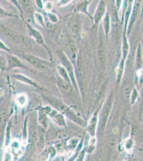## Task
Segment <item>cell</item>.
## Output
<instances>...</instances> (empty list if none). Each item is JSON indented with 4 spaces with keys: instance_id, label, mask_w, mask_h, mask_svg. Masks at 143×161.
Here are the masks:
<instances>
[{
    "instance_id": "obj_24",
    "label": "cell",
    "mask_w": 143,
    "mask_h": 161,
    "mask_svg": "<svg viewBox=\"0 0 143 161\" xmlns=\"http://www.w3.org/2000/svg\"><path fill=\"white\" fill-rule=\"evenodd\" d=\"M17 15L12 13L9 12L3 9L0 6V18H7V17H17Z\"/></svg>"
},
{
    "instance_id": "obj_6",
    "label": "cell",
    "mask_w": 143,
    "mask_h": 161,
    "mask_svg": "<svg viewBox=\"0 0 143 161\" xmlns=\"http://www.w3.org/2000/svg\"><path fill=\"white\" fill-rule=\"evenodd\" d=\"M106 9H107V8H106V4L105 1H100L97 8L96 9L94 19H93L94 25L96 26V27L98 26L101 19L105 16V14L107 12Z\"/></svg>"
},
{
    "instance_id": "obj_32",
    "label": "cell",
    "mask_w": 143,
    "mask_h": 161,
    "mask_svg": "<svg viewBox=\"0 0 143 161\" xmlns=\"http://www.w3.org/2000/svg\"><path fill=\"white\" fill-rule=\"evenodd\" d=\"M100 48H99V57L100 60H104V55H105V51L104 48L103 44L100 43Z\"/></svg>"
},
{
    "instance_id": "obj_19",
    "label": "cell",
    "mask_w": 143,
    "mask_h": 161,
    "mask_svg": "<svg viewBox=\"0 0 143 161\" xmlns=\"http://www.w3.org/2000/svg\"><path fill=\"white\" fill-rule=\"evenodd\" d=\"M103 27L105 35L106 38L108 37V35L110 33V17L108 11L106 12L105 16L103 18Z\"/></svg>"
},
{
    "instance_id": "obj_42",
    "label": "cell",
    "mask_w": 143,
    "mask_h": 161,
    "mask_svg": "<svg viewBox=\"0 0 143 161\" xmlns=\"http://www.w3.org/2000/svg\"><path fill=\"white\" fill-rule=\"evenodd\" d=\"M4 79L3 76V73L0 71V86H2L4 84Z\"/></svg>"
},
{
    "instance_id": "obj_28",
    "label": "cell",
    "mask_w": 143,
    "mask_h": 161,
    "mask_svg": "<svg viewBox=\"0 0 143 161\" xmlns=\"http://www.w3.org/2000/svg\"><path fill=\"white\" fill-rule=\"evenodd\" d=\"M131 10H132V6H131V4H130V5H129L128 7L127 8V11L125 12V31L127 30L128 24L129 19V17L130 16Z\"/></svg>"
},
{
    "instance_id": "obj_40",
    "label": "cell",
    "mask_w": 143,
    "mask_h": 161,
    "mask_svg": "<svg viewBox=\"0 0 143 161\" xmlns=\"http://www.w3.org/2000/svg\"><path fill=\"white\" fill-rule=\"evenodd\" d=\"M46 25L47 28L49 30H53V28H54V24L52 23L50 20L47 19L45 20V22H44V25Z\"/></svg>"
},
{
    "instance_id": "obj_29",
    "label": "cell",
    "mask_w": 143,
    "mask_h": 161,
    "mask_svg": "<svg viewBox=\"0 0 143 161\" xmlns=\"http://www.w3.org/2000/svg\"><path fill=\"white\" fill-rule=\"evenodd\" d=\"M80 24L79 22L75 20L73 21L71 23V30L72 31L73 33H78L80 29Z\"/></svg>"
},
{
    "instance_id": "obj_15",
    "label": "cell",
    "mask_w": 143,
    "mask_h": 161,
    "mask_svg": "<svg viewBox=\"0 0 143 161\" xmlns=\"http://www.w3.org/2000/svg\"><path fill=\"white\" fill-rule=\"evenodd\" d=\"M90 2V1H81L78 2V4L75 7L74 12L84 13L91 18L89 13H88L87 10L88 6Z\"/></svg>"
},
{
    "instance_id": "obj_37",
    "label": "cell",
    "mask_w": 143,
    "mask_h": 161,
    "mask_svg": "<svg viewBox=\"0 0 143 161\" xmlns=\"http://www.w3.org/2000/svg\"><path fill=\"white\" fill-rule=\"evenodd\" d=\"M78 140V139H71L69 142V146L71 147V148L74 149L75 147L77 146Z\"/></svg>"
},
{
    "instance_id": "obj_36",
    "label": "cell",
    "mask_w": 143,
    "mask_h": 161,
    "mask_svg": "<svg viewBox=\"0 0 143 161\" xmlns=\"http://www.w3.org/2000/svg\"><path fill=\"white\" fill-rule=\"evenodd\" d=\"M48 158V152L45 150L44 152L41 154L40 158H38V161H47Z\"/></svg>"
},
{
    "instance_id": "obj_35",
    "label": "cell",
    "mask_w": 143,
    "mask_h": 161,
    "mask_svg": "<svg viewBox=\"0 0 143 161\" xmlns=\"http://www.w3.org/2000/svg\"><path fill=\"white\" fill-rule=\"evenodd\" d=\"M121 28L119 25H115V26H114V36L115 37L119 38L120 37V36L121 35Z\"/></svg>"
},
{
    "instance_id": "obj_30",
    "label": "cell",
    "mask_w": 143,
    "mask_h": 161,
    "mask_svg": "<svg viewBox=\"0 0 143 161\" xmlns=\"http://www.w3.org/2000/svg\"><path fill=\"white\" fill-rule=\"evenodd\" d=\"M138 96V93L137 90L136 88H134L131 93L130 98L131 104H134L136 102V100L137 99Z\"/></svg>"
},
{
    "instance_id": "obj_20",
    "label": "cell",
    "mask_w": 143,
    "mask_h": 161,
    "mask_svg": "<svg viewBox=\"0 0 143 161\" xmlns=\"http://www.w3.org/2000/svg\"><path fill=\"white\" fill-rule=\"evenodd\" d=\"M125 65V60L122 59L121 60L120 62L119 66H118L117 73H116V80H117L118 83H119L121 82L122 77L123 76Z\"/></svg>"
},
{
    "instance_id": "obj_11",
    "label": "cell",
    "mask_w": 143,
    "mask_h": 161,
    "mask_svg": "<svg viewBox=\"0 0 143 161\" xmlns=\"http://www.w3.org/2000/svg\"><path fill=\"white\" fill-rule=\"evenodd\" d=\"M57 85L59 89L60 92L64 95H66L71 92L72 90L71 83L67 82L60 76L57 77Z\"/></svg>"
},
{
    "instance_id": "obj_14",
    "label": "cell",
    "mask_w": 143,
    "mask_h": 161,
    "mask_svg": "<svg viewBox=\"0 0 143 161\" xmlns=\"http://www.w3.org/2000/svg\"><path fill=\"white\" fill-rule=\"evenodd\" d=\"M64 114L69 119H70L73 122L75 123L76 124L79 125L80 126H83L84 125V121L81 118L78 117L76 115L74 112L69 108V109L65 112Z\"/></svg>"
},
{
    "instance_id": "obj_8",
    "label": "cell",
    "mask_w": 143,
    "mask_h": 161,
    "mask_svg": "<svg viewBox=\"0 0 143 161\" xmlns=\"http://www.w3.org/2000/svg\"><path fill=\"white\" fill-rule=\"evenodd\" d=\"M38 121L40 124L43 126L47 127V115L52 109L49 106L39 107L38 108Z\"/></svg>"
},
{
    "instance_id": "obj_27",
    "label": "cell",
    "mask_w": 143,
    "mask_h": 161,
    "mask_svg": "<svg viewBox=\"0 0 143 161\" xmlns=\"http://www.w3.org/2000/svg\"><path fill=\"white\" fill-rule=\"evenodd\" d=\"M34 19L35 20L38 25L42 26H44V20L43 17L40 14L38 13H35Z\"/></svg>"
},
{
    "instance_id": "obj_5",
    "label": "cell",
    "mask_w": 143,
    "mask_h": 161,
    "mask_svg": "<svg viewBox=\"0 0 143 161\" xmlns=\"http://www.w3.org/2000/svg\"><path fill=\"white\" fill-rule=\"evenodd\" d=\"M26 25L27 27V30L28 32V35H29V36L32 37V38H33L37 44L43 46V47L45 48L46 50H48L47 47L45 45L43 37V36H42L40 31L35 29L34 28H33L32 26L30 25L28 23H26Z\"/></svg>"
},
{
    "instance_id": "obj_43",
    "label": "cell",
    "mask_w": 143,
    "mask_h": 161,
    "mask_svg": "<svg viewBox=\"0 0 143 161\" xmlns=\"http://www.w3.org/2000/svg\"><path fill=\"white\" fill-rule=\"evenodd\" d=\"M35 2V3H36L37 7L40 8V9H42V8H43V4H42V2L41 1L36 0Z\"/></svg>"
},
{
    "instance_id": "obj_33",
    "label": "cell",
    "mask_w": 143,
    "mask_h": 161,
    "mask_svg": "<svg viewBox=\"0 0 143 161\" xmlns=\"http://www.w3.org/2000/svg\"><path fill=\"white\" fill-rule=\"evenodd\" d=\"M0 50L7 52L8 53H11L10 49L1 39H0Z\"/></svg>"
},
{
    "instance_id": "obj_23",
    "label": "cell",
    "mask_w": 143,
    "mask_h": 161,
    "mask_svg": "<svg viewBox=\"0 0 143 161\" xmlns=\"http://www.w3.org/2000/svg\"><path fill=\"white\" fill-rule=\"evenodd\" d=\"M11 126H12V121L10 120H9L8 121L7 129H6V140H5L4 145L7 147L9 146L10 143L11 142V140H10V130H11Z\"/></svg>"
},
{
    "instance_id": "obj_41",
    "label": "cell",
    "mask_w": 143,
    "mask_h": 161,
    "mask_svg": "<svg viewBox=\"0 0 143 161\" xmlns=\"http://www.w3.org/2000/svg\"><path fill=\"white\" fill-rule=\"evenodd\" d=\"M45 8L47 10H50L53 8V3L50 2H47L45 3Z\"/></svg>"
},
{
    "instance_id": "obj_13",
    "label": "cell",
    "mask_w": 143,
    "mask_h": 161,
    "mask_svg": "<svg viewBox=\"0 0 143 161\" xmlns=\"http://www.w3.org/2000/svg\"><path fill=\"white\" fill-rule=\"evenodd\" d=\"M11 77L12 79L19 81L20 82L32 86L35 88H39V86L37 85L36 83L34 82L32 79H29V77L26 76L25 75L20 74H14L11 75Z\"/></svg>"
},
{
    "instance_id": "obj_10",
    "label": "cell",
    "mask_w": 143,
    "mask_h": 161,
    "mask_svg": "<svg viewBox=\"0 0 143 161\" xmlns=\"http://www.w3.org/2000/svg\"><path fill=\"white\" fill-rule=\"evenodd\" d=\"M49 115L53 121L58 126L65 127L66 126V121L64 119V117L62 114L58 113L56 110H52L49 113Z\"/></svg>"
},
{
    "instance_id": "obj_25",
    "label": "cell",
    "mask_w": 143,
    "mask_h": 161,
    "mask_svg": "<svg viewBox=\"0 0 143 161\" xmlns=\"http://www.w3.org/2000/svg\"><path fill=\"white\" fill-rule=\"evenodd\" d=\"M7 61L6 57L0 54V71L2 73L7 71Z\"/></svg>"
},
{
    "instance_id": "obj_21",
    "label": "cell",
    "mask_w": 143,
    "mask_h": 161,
    "mask_svg": "<svg viewBox=\"0 0 143 161\" xmlns=\"http://www.w3.org/2000/svg\"><path fill=\"white\" fill-rule=\"evenodd\" d=\"M57 71L60 77L66 80L67 82L71 83V80L69 77V74L63 66L58 65L57 67Z\"/></svg>"
},
{
    "instance_id": "obj_4",
    "label": "cell",
    "mask_w": 143,
    "mask_h": 161,
    "mask_svg": "<svg viewBox=\"0 0 143 161\" xmlns=\"http://www.w3.org/2000/svg\"><path fill=\"white\" fill-rule=\"evenodd\" d=\"M7 71H9L13 68H22L26 70H30L27 68V66L24 64L23 61L17 57V55L13 54L11 53H8L7 55Z\"/></svg>"
},
{
    "instance_id": "obj_16",
    "label": "cell",
    "mask_w": 143,
    "mask_h": 161,
    "mask_svg": "<svg viewBox=\"0 0 143 161\" xmlns=\"http://www.w3.org/2000/svg\"><path fill=\"white\" fill-rule=\"evenodd\" d=\"M68 53L69 55V59L71 62L75 65L77 62V58H78V54H77V50H76V46L73 42H70L68 47Z\"/></svg>"
},
{
    "instance_id": "obj_3",
    "label": "cell",
    "mask_w": 143,
    "mask_h": 161,
    "mask_svg": "<svg viewBox=\"0 0 143 161\" xmlns=\"http://www.w3.org/2000/svg\"><path fill=\"white\" fill-rule=\"evenodd\" d=\"M112 105V98L110 97L109 99H107L106 102L105 103L100 114L99 125H100V130L101 132H103L106 128V125H107V119L109 118V115L110 114Z\"/></svg>"
},
{
    "instance_id": "obj_9",
    "label": "cell",
    "mask_w": 143,
    "mask_h": 161,
    "mask_svg": "<svg viewBox=\"0 0 143 161\" xmlns=\"http://www.w3.org/2000/svg\"><path fill=\"white\" fill-rule=\"evenodd\" d=\"M48 102L51 106L58 111L60 112L62 114H65V112L69 109V108L68 106L61 102L60 101H58V99L54 98L53 97H48Z\"/></svg>"
},
{
    "instance_id": "obj_26",
    "label": "cell",
    "mask_w": 143,
    "mask_h": 161,
    "mask_svg": "<svg viewBox=\"0 0 143 161\" xmlns=\"http://www.w3.org/2000/svg\"><path fill=\"white\" fill-rule=\"evenodd\" d=\"M132 88L130 85L127 84L124 88H123V92L124 93V96L127 100H130V98L131 93L132 92Z\"/></svg>"
},
{
    "instance_id": "obj_38",
    "label": "cell",
    "mask_w": 143,
    "mask_h": 161,
    "mask_svg": "<svg viewBox=\"0 0 143 161\" xmlns=\"http://www.w3.org/2000/svg\"><path fill=\"white\" fill-rule=\"evenodd\" d=\"M84 155H85V150L84 149L82 150L81 152L79 153L76 161H84Z\"/></svg>"
},
{
    "instance_id": "obj_39",
    "label": "cell",
    "mask_w": 143,
    "mask_h": 161,
    "mask_svg": "<svg viewBox=\"0 0 143 161\" xmlns=\"http://www.w3.org/2000/svg\"><path fill=\"white\" fill-rule=\"evenodd\" d=\"M23 97H19V98L18 97V99H17V102H18V104L20 106H25L26 103H27L26 99L25 98H24V99H22Z\"/></svg>"
},
{
    "instance_id": "obj_1",
    "label": "cell",
    "mask_w": 143,
    "mask_h": 161,
    "mask_svg": "<svg viewBox=\"0 0 143 161\" xmlns=\"http://www.w3.org/2000/svg\"><path fill=\"white\" fill-rule=\"evenodd\" d=\"M57 55L60 61H61L62 65L65 68L66 70L67 71V73L69 74V77L71 80V83L74 86L75 89H78V86L76 83V79L75 77L74 71V68L72 63L71 62L70 60H69V58L67 57L65 53L62 51H58Z\"/></svg>"
},
{
    "instance_id": "obj_31",
    "label": "cell",
    "mask_w": 143,
    "mask_h": 161,
    "mask_svg": "<svg viewBox=\"0 0 143 161\" xmlns=\"http://www.w3.org/2000/svg\"><path fill=\"white\" fill-rule=\"evenodd\" d=\"M48 19L52 23L54 24L56 23L58 21V19L56 15H54V14L53 13H49L48 14Z\"/></svg>"
},
{
    "instance_id": "obj_46",
    "label": "cell",
    "mask_w": 143,
    "mask_h": 161,
    "mask_svg": "<svg viewBox=\"0 0 143 161\" xmlns=\"http://www.w3.org/2000/svg\"><path fill=\"white\" fill-rule=\"evenodd\" d=\"M63 161H64V160H63Z\"/></svg>"
},
{
    "instance_id": "obj_17",
    "label": "cell",
    "mask_w": 143,
    "mask_h": 161,
    "mask_svg": "<svg viewBox=\"0 0 143 161\" xmlns=\"http://www.w3.org/2000/svg\"><path fill=\"white\" fill-rule=\"evenodd\" d=\"M142 65H143V61H142L141 45V44H139L136 51V60H135L136 71H138L140 69H141Z\"/></svg>"
},
{
    "instance_id": "obj_12",
    "label": "cell",
    "mask_w": 143,
    "mask_h": 161,
    "mask_svg": "<svg viewBox=\"0 0 143 161\" xmlns=\"http://www.w3.org/2000/svg\"><path fill=\"white\" fill-rule=\"evenodd\" d=\"M98 122V111L95 112L91 118L89 124L87 127V132H88L92 137L95 136L96 127Z\"/></svg>"
},
{
    "instance_id": "obj_45",
    "label": "cell",
    "mask_w": 143,
    "mask_h": 161,
    "mask_svg": "<svg viewBox=\"0 0 143 161\" xmlns=\"http://www.w3.org/2000/svg\"><path fill=\"white\" fill-rule=\"evenodd\" d=\"M1 98H0V103H1Z\"/></svg>"
},
{
    "instance_id": "obj_18",
    "label": "cell",
    "mask_w": 143,
    "mask_h": 161,
    "mask_svg": "<svg viewBox=\"0 0 143 161\" xmlns=\"http://www.w3.org/2000/svg\"><path fill=\"white\" fill-rule=\"evenodd\" d=\"M122 49V59L125 60L128 55L129 51V45L128 42V39H127L125 33H124V35H123Z\"/></svg>"
},
{
    "instance_id": "obj_34",
    "label": "cell",
    "mask_w": 143,
    "mask_h": 161,
    "mask_svg": "<svg viewBox=\"0 0 143 161\" xmlns=\"http://www.w3.org/2000/svg\"><path fill=\"white\" fill-rule=\"evenodd\" d=\"M2 161H13V156L10 152H7L5 153Z\"/></svg>"
},
{
    "instance_id": "obj_44",
    "label": "cell",
    "mask_w": 143,
    "mask_h": 161,
    "mask_svg": "<svg viewBox=\"0 0 143 161\" xmlns=\"http://www.w3.org/2000/svg\"><path fill=\"white\" fill-rule=\"evenodd\" d=\"M2 151V140H1V138L0 137V154Z\"/></svg>"
},
{
    "instance_id": "obj_22",
    "label": "cell",
    "mask_w": 143,
    "mask_h": 161,
    "mask_svg": "<svg viewBox=\"0 0 143 161\" xmlns=\"http://www.w3.org/2000/svg\"><path fill=\"white\" fill-rule=\"evenodd\" d=\"M9 146L10 147L11 154L15 153V155H16L18 154V153H19L22 146L19 141H17V140H14L10 142Z\"/></svg>"
},
{
    "instance_id": "obj_2",
    "label": "cell",
    "mask_w": 143,
    "mask_h": 161,
    "mask_svg": "<svg viewBox=\"0 0 143 161\" xmlns=\"http://www.w3.org/2000/svg\"><path fill=\"white\" fill-rule=\"evenodd\" d=\"M22 58L28 62L29 64L34 66L38 69L45 70L48 69L49 63L48 61L40 59L38 57L33 55L31 53H24L21 54Z\"/></svg>"
},
{
    "instance_id": "obj_7",
    "label": "cell",
    "mask_w": 143,
    "mask_h": 161,
    "mask_svg": "<svg viewBox=\"0 0 143 161\" xmlns=\"http://www.w3.org/2000/svg\"><path fill=\"white\" fill-rule=\"evenodd\" d=\"M140 4L141 1H136L134 3L133 8L131 10L130 14V19L129 20L128 27V35L129 34L131 30L132 29V26L134 24L135 22L136 21V19L137 18L138 16L139 15L140 12Z\"/></svg>"
}]
</instances>
